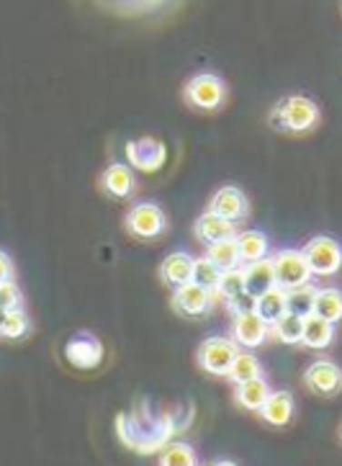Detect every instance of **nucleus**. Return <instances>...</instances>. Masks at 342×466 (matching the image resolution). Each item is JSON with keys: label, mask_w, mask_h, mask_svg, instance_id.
Returning a JSON list of instances; mask_svg holds the SVG:
<instances>
[{"label": "nucleus", "mask_w": 342, "mask_h": 466, "mask_svg": "<svg viewBox=\"0 0 342 466\" xmlns=\"http://www.w3.org/2000/svg\"><path fill=\"white\" fill-rule=\"evenodd\" d=\"M322 124V108L309 96H283L268 111V127L288 137H307Z\"/></svg>", "instance_id": "obj_1"}, {"label": "nucleus", "mask_w": 342, "mask_h": 466, "mask_svg": "<svg viewBox=\"0 0 342 466\" xmlns=\"http://www.w3.org/2000/svg\"><path fill=\"white\" fill-rule=\"evenodd\" d=\"M183 98L186 104L196 108V111H204V114H216L226 106L229 98V86L219 73H196L194 77L186 80L183 86Z\"/></svg>", "instance_id": "obj_2"}, {"label": "nucleus", "mask_w": 342, "mask_h": 466, "mask_svg": "<svg viewBox=\"0 0 342 466\" xmlns=\"http://www.w3.org/2000/svg\"><path fill=\"white\" fill-rule=\"evenodd\" d=\"M124 229L142 242H155L167 232L165 211L152 201H139L124 214Z\"/></svg>", "instance_id": "obj_3"}, {"label": "nucleus", "mask_w": 342, "mask_h": 466, "mask_svg": "<svg viewBox=\"0 0 342 466\" xmlns=\"http://www.w3.org/2000/svg\"><path fill=\"white\" fill-rule=\"evenodd\" d=\"M239 343L235 338H224V335H211L206 338L198 350H196V363L201 371H206L211 376H226L232 363L239 356Z\"/></svg>", "instance_id": "obj_4"}, {"label": "nucleus", "mask_w": 342, "mask_h": 466, "mask_svg": "<svg viewBox=\"0 0 342 466\" xmlns=\"http://www.w3.org/2000/svg\"><path fill=\"white\" fill-rule=\"evenodd\" d=\"M62 353H65V361L77 371H93L104 363L106 348L98 335H93L90 330H77L67 338Z\"/></svg>", "instance_id": "obj_5"}, {"label": "nucleus", "mask_w": 342, "mask_h": 466, "mask_svg": "<svg viewBox=\"0 0 342 466\" xmlns=\"http://www.w3.org/2000/svg\"><path fill=\"white\" fill-rule=\"evenodd\" d=\"M273 268H276V284L286 289V291L288 289H297V286L309 284L314 276L312 266H309V260L304 256V250H294V248L276 253Z\"/></svg>", "instance_id": "obj_6"}, {"label": "nucleus", "mask_w": 342, "mask_h": 466, "mask_svg": "<svg viewBox=\"0 0 342 466\" xmlns=\"http://www.w3.org/2000/svg\"><path fill=\"white\" fill-rule=\"evenodd\" d=\"M304 256L314 276H335L342 268V242L329 235H317L304 245Z\"/></svg>", "instance_id": "obj_7"}, {"label": "nucleus", "mask_w": 342, "mask_h": 466, "mask_svg": "<svg viewBox=\"0 0 342 466\" xmlns=\"http://www.w3.org/2000/svg\"><path fill=\"white\" fill-rule=\"evenodd\" d=\"M170 307H173L176 315L188 317V319H198V317L211 312V307H214V291H208L204 286L191 281V284L173 289Z\"/></svg>", "instance_id": "obj_8"}, {"label": "nucleus", "mask_w": 342, "mask_h": 466, "mask_svg": "<svg viewBox=\"0 0 342 466\" xmlns=\"http://www.w3.org/2000/svg\"><path fill=\"white\" fill-rule=\"evenodd\" d=\"M126 163L139 173H157L167 160V147L155 137H139L126 142Z\"/></svg>", "instance_id": "obj_9"}, {"label": "nucleus", "mask_w": 342, "mask_h": 466, "mask_svg": "<svg viewBox=\"0 0 342 466\" xmlns=\"http://www.w3.org/2000/svg\"><path fill=\"white\" fill-rule=\"evenodd\" d=\"M304 384L319 397H337L342 391V369L329 359H317L304 371Z\"/></svg>", "instance_id": "obj_10"}, {"label": "nucleus", "mask_w": 342, "mask_h": 466, "mask_svg": "<svg viewBox=\"0 0 342 466\" xmlns=\"http://www.w3.org/2000/svg\"><path fill=\"white\" fill-rule=\"evenodd\" d=\"M98 188H101V194L114 198V201H129L136 194L139 186H136V176L129 163L126 166L124 163H111L101 173Z\"/></svg>", "instance_id": "obj_11"}, {"label": "nucleus", "mask_w": 342, "mask_h": 466, "mask_svg": "<svg viewBox=\"0 0 342 466\" xmlns=\"http://www.w3.org/2000/svg\"><path fill=\"white\" fill-rule=\"evenodd\" d=\"M208 209L222 214L224 219H229L235 225H242L250 217V198L237 186H222L216 194L211 196Z\"/></svg>", "instance_id": "obj_12"}, {"label": "nucleus", "mask_w": 342, "mask_h": 466, "mask_svg": "<svg viewBox=\"0 0 342 466\" xmlns=\"http://www.w3.org/2000/svg\"><path fill=\"white\" fill-rule=\"evenodd\" d=\"M232 338L237 340L239 348L255 350L266 346V340L270 338V325L257 312L232 317Z\"/></svg>", "instance_id": "obj_13"}, {"label": "nucleus", "mask_w": 342, "mask_h": 466, "mask_svg": "<svg viewBox=\"0 0 342 466\" xmlns=\"http://www.w3.org/2000/svg\"><path fill=\"white\" fill-rule=\"evenodd\" d=\"M194 232L198 242H204V245H214V242L219 240H229V238H237V225L235 222H229V219H224L222 214H216V211L206 209L198 219H196Z\"/></svg>", "instance_id": "obj_14"}, {"label": "nucleus", "mask_w": 342, "mask_h": 466, "mask_svg": "<svg viewBox=\"0 0 342 466\" xmlns=\"http://www.w3.org/2000/svg\"><path fill=\"white\" fill-rule=\"evenodd\" d=\"M270 394H273V390H270L268 379H266V376H257V379H250V381L235 384L232 402H235L239 410H245V412H260L263 405L268 402Z\"/></svg>", "instance_id": "obj_15"}, {"label": "nucleus", "mask_w": 342, "mask_h": 466, "mask_svg": "<svg viewBox=\"0 0 342 466\" xmlns=\"http://www.w3.org/2000/svg\"><path fill=\"white\" fill-rule=\"evenodd\" d=\"M194 268H196V258L191 253H170L165 256V260L160 263V281L170 289H178V286H186L194 281Z\"/></svg>", "instance_id": "obj_16"}, {"label": "nucleus", "mask_w": 342, "mask_h": 466, "mask_svg": "<svg viewBox=\"0 0 342 466\" xmlns=\"http://www.w3.org/2000/svg\"><path fill=\"white\" fill-rule=\"evenodd\" d=\"M294 410H297L294 394L288 390H278L270 394L268 402L263 405V410L257 415L270 428H286L288 422L294 420Z\"/></svg>", "instance_id": "obj_17"}, {"label": "nucleus", "mask_w": 342, "mask_h": 466, "mask_svg": "<svg viewBox=\"0 0 342 466\" xmlns=\"http://www.w3.org/2000/svg\"><path fill=\"white\" fill-rule=\"evenodd\" d=\"M335 322H329L325 317L319 315H309L304 317V340L301 346L312 348V350H325L335 343Z\"/></svg>", "instance_id": "obj_18"}, {"label": "nucleus", "mask_w": 342, "mask_h": 466, "mask_svg": "<svg viewBox=\"0 0 342 466\" xmlns=\"http://www.w3.org/2000/svg\"><path fill=\"white\" fill-rule=\"evenodd\" d=\"M276 284V268H273V258H266V260H257V263H250L245 266V289L260 297L270 291Z\"/></svg>", "instance_id": "obj_19"}, {"label": "nucleus", "mask_w": 342, "mask_h": 466, "mask_svg": "<svg viewBox=\"0 0 342 466\" xmlns=\"http://www.w3.org/2000/svg\"><path fill=\"white\" fill-rule=\"evenodd\" d=\"M237 242H239V260H242V266H250V263H257V260H266V258H270V242L260 229L239 232Z\"/></svg>", "instance_id": "obj_20"}, {"label": "nucleus", "mask_w": 342, "mask_h": 466, "mask_svg": "<svg viewBox=\"0 0 342 466\" xmlns=\"http://www.w3.org/2000/svg\"><path fill=\"white\" fill-rule=\"evenodd\" d=\"M270 338H276L283 346H301L304 340V317L286 312L281 319L270 325Z\"/></svg>", "instance_id": "obj_21"}, {"label": "nucleus", "mask_w": 342, "mask_h": 466, "mask_svg": "<svg viewBox=\"0 0 342 466\" xmlns=\"http://www.w3.org/2000/svg\"><path fill=\"white\" fill-rule=\"evenodd\" d=\"M286 312H288V304H286V289H281V286H273L270 291L257 297V315L263 317L268 325L281 319Z\"/></svg>", "instance_id": "obj_22"}, {"label": "nucleus", "mask_w": 342, "mask_h": 466, "mask_svg": "<svg viewBox=\"0 0 342 466\" xmlns=\"http://www.w3.org/2000/svg\"><path fill=\"white\" fill-rule=\"evenodd\" d=\"M314 315L325 317L329 322H342V291L340 289H317Z\"/></svg>", "instance_id": "obj_23"}, {"label": "nucleus", "mask_w": 342, "mask_h": 466, "mask_svg": "<svg viewBox=\"0 0 342 466\" xmlns=\"http://www.w3.org/2000/svg\"><path fill=\"white\" fill-rule=\"evenodd\" d=\"M206 256L222 268V271H229V268H239L242 260H239V242L237 238H229V240H219L214 245H206Z\"/></svg>", "instance_id": "obj_24"}, {"label": "nucleus", "mask_w": 342, "mask_h": 466, "mask_svg": "<svg viewBox=\"0 0 342 466\" xmlns=\"http://www.w3.org/2000/svg\"><path fill=\"white\" fill-rule=\"evenodd\" d=\"M257 376H263V363H260V359L255 353H250V350H239V356L232 363L226 379L232 384H242V381H250V379H257Z\"/></svg>", "instance_id": "obj_25"}, {"label": "nucleus", "mask_w": 342, "mask_h": 466, "mask_svg": "<svg viewBox=\"0 0 342 466\" xmlns=\"http://www.w3.org/2000/svg\"><path fill=\"white\" fill-rule=\"evenodd\" d=\"M314 299H317V286L304 284L297 289H288L286 291V304H288V312L301 317H309L314 312Z\"/></svg>", "instance_id": "obj_26"}, {"label": "nucleus", "mask_w": 342, "mask_h": 466, "mask_svg": "<svg viewBox=\"0 0 342 466\" xmlns=\"http://www.w3.org/2000/svg\"><path fill=\"white\" fill-rule=\"evenodd\" d=\"M160 464L167 466H196L198 464V456H196V449L191 443H165L163 449H160V459H157Z\"/></svg>", "instance_id": "obj_27"}, {"label": "nucleus", "mask_w": 342, "mask_h": 466, "mask_svg": "<svg viewBox=\"0 0 342 466\" xmlns=\"http://www.w3.org/2000/svg\"><path fill=\"white\" fill-rule=\"evenodd\" d=\"M222 276L224 271L211 260V258L204 253L201 258H196V268H194V281L198 286H204L208 291H219V284H222Z\"/></svg>", "instance_id": "obj_28"}, {"label": "nucleus", "mask_w": 342, "mask_h": 466, "mask_svg": "<svg viewBox=\"0 0 342 466\" xmlns=\"http://www.w3.org/2000/svg\"><path fill=\"white\" fill-rule=\"evenodd\" d=\"M31 332V319L24 309H14V312H3V328L0 335L3 340H21Z\"/></svg>", "instance_id": "obj_29"}, {"label": "nucleus", "mask_w": 342, "mask_h": 466, "mask_svg": "<svg viewBox=\"0 0 342 466\" xmlns=\"http://www.w3.org/2000/svg\"><path fill=\"white\" fill-rule=\"evenodd\" d=\"M226 301V315L229 317H239V315H250V312H257V297L250 294L247 289L239 291L235 297H229Z\"/></svg>", "instance_id": "obj_30"}, {"label": "nucleus", "mask_w": 342, "mask_h": 466, "mask_svg": "<svg viewBox=\"0 0 342 466\" xmlns=\"http://www.w3.org/2000/svg\"><path fill=\"white\" fill-rule=\"evenodd\" d=\"M239 291H245V266L224 271L222 284H219V291H216V294L224 297V299H229V297H235Z\"/></svg>", "instance_id": "obj_31"}, {"label": "nucleus", "mask_w": 342, "mask_h": 466, "mask_svg": "<svg viewBox=\"0 0 342 466\" xmlns=\"http://www.w3.org/2000/svg\"><path fill=\"white\" fill-rule=\"evenodd\" d=\"M0 304H3V312H14V309H24V294L15 284L11 281H0Z\"/></svg>", "instance_id": "obj_32"}, {"label": "nucleus", "mask_w": 342, "mask_h": 466, "mask_svg": "<svg viewBox=\"0 0 342 466\" xmlns=\"http://www.w3.org/2000/svg\"><path fill=\"white\" fill-rule=\"evenodd\" d=\"M0 266H3L0 281H11V279H14V260H11V256H8L5 250L0 253Z\"/></svg>", "instance_id": "obj_33"}, {"label": "nucleus", "mask_w": 342, "mask_h": 466, "mask_svg": "<svg viewBox=\"0 0 342 466\" xmlns=\"http://www.w3.org/2000/svg\"><path fill=\"white\" fill-rule=\"evenodd\" d=\"M340 443H342V425H340Z\"/></svg>", "instance_id": "obj_34"}]
</instances>
